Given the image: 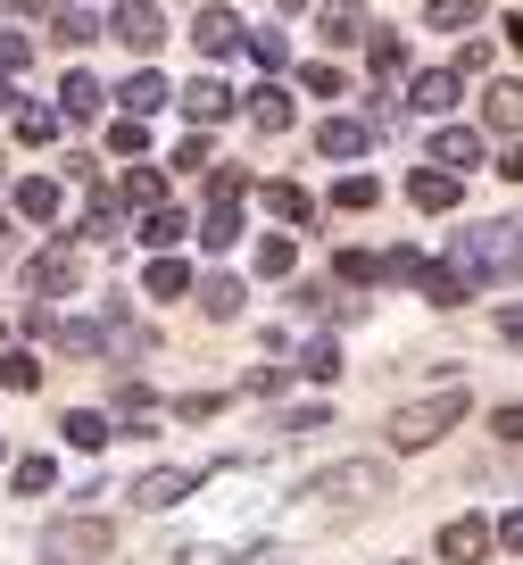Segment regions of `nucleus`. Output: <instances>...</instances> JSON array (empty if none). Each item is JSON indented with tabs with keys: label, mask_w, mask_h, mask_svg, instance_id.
Instances as JSON below:
<instances>
[{
	"label": "nucleus",
	"mask_w": 523,
	"mask_h": 565,
	"mask_svg": "<svg viewBox=\"0 0 523 565\" xmlns=\"http://www.w3.org/2000/svg\"><path fill=\"white\" fill-rule=\"evenodd\" d=\"M416 291H424L433 308H457V300H473V282L457 275V266H416Z\"/></svg>",
	"instance_id": "4be33fe9"
},
{
	"label": "nucleus",
	"mask_w": 523,
	"mask_h": 565,
	"mask_svg": "<svg viewBox=\"0 0 523 565\" xmlns=\"http://www.w3.org/2000/svg\"><path fill=\"white\" fill-rule=\"evenodd\" d=\"M291 300L308 308V317H324V324H349V317H357V300H341V282H299Z\"/></svg>",
	"instance_id": "412c9836"
},
{
	"label": "nucleus",
	"mask_w": 523,
	"mask_h": 565,
	"mask_svg": "<svg viewBox=\"0 0 523 565\" xmlns=\"http://www.w3.org/2000/svg\"><path fill=\"white\" fill-rule=\"evenodd\" d=\"M216 407H225L216 391H192V399H174V416H183V424H200V416H216Z\"/></svg>",
	"instance_id": "8fccbe9b"
},
{
	"label": "nucleus",
	"mask_w": 523,
	"mask_h": 565,
	"mask_svg": "<svg viewBox=\"0 0 523 565\" xmlns=\"http://www.w3.org/2000/svg\"><path fill=\"white\" fill-rule=\"evenodd\" d=\"M374 266H383V275H399V282H416V266H424V258H416V249H383Z\"/></svg>",
	"instance_id": "3c124183"
},
{
	"label": "nucleus",
	"mask_w": 523,
	"mask_h": 565,
	"mask_svg": "<svg viewBox=\"0 0 523 565\" xmlns=\"http://www.w3.org/2000/svg\"><path fill=\"white\" fill-rule=\"evenodd\" d=\"M266 209H275V216H282V225H299V233H308V216H316V200H308V192H299V183H266Z\"/></svg>",
	"instance_id": "72a5a7b5"
},
{
	"label": "nucleus",
	"mask_w": 523,
	"mask_h": 565,
	"mask_svg": "<svg viewBox=\"0 0 523 565\" xmlns=\"http://www.w3.org/2000/svg\"><path fill=\"white\" fill-rule=\"evenodd\" d=\"M242 51H249V58H258V67H282V58H291V42H282V34H275V25H258V34H249V42H242Z\"/></svg>",
	"instance_id": "49530a36"
},
{
	"label": "nucleus",
	"mask_w": 523,
	"mask_h": 565,
	"mask_svg": "<svg viewBox=\"0 0 523 565\" xmlns=\"http://www.w3.org/2000/svg\"><path fill=\"white\" fill-rule=\"evenodd\" d=\"M125 233H141V242H150L158 258H174V249H183V233H192V216H183V209L167 200V209H150L141 225H125Z\"/></svg>",
	"instance_id": "2eb2a0df"
},
{
	"label": "nucleus",
	"mask_w": 523,
	"mask_h": 565,
	"mask_svg": "<svg viewBox=\"0 0 523 565\" xmlns=\"http://www.w3.org/2000/svg\"><path fill=\"white\" fill-rule=\"evenodd\" d=\"M433 34H473V25H482V0H433Z\"/></svg>",
	"instance_id": "2f4dec72"
},
{
	"label": "nucleus",
	"mask_w": 523,
	"mask_h": 565,
	"mask_svg": "<svg viewBox=\"0 0 523 565\" xmlns=\"http://www.w3.org/2000/svg\"><path fill=\"white\" fill-rule=\"evenodd\" d=\"M108 548H117V524L108 515H58L51 532H42V565H100Z\"/></svg>",
	"instance_id": "f03ea898"
},
{
	"label": "nucleus",
	"mask_w": 523,
	"mask_h": 565,
	"mask_svg": "<svg viewBox=\"0 0 523 565\" xmlns=\"http://www.w3.org/2000/svg\"><path fill=\"white\" fill-rule=\"evenodd\" d=\"M0 108H9V75H0Z\"/></svg>",
	"instance_id": "864d4df0"
},
{
	"label": "nucleus",
	"mask_w": 523,
	"mask_h": 565,
	"mask_svg": "<svg viewBox=\"0 0 523 565\" xmlns=\"http://www.w3.org/2000/svg\"><path fill=\"white\" fill-rule=\"evenodd\" d=\"M515 117H523V100H515V84H506V75H499V84L482 92V125H490V134H499V141H515Z\"/></svg>",
	"instance_id": "a878e982"
},
{
	"label": "nucleus",
	"mask_w": 523,
	"mask_h": 565,
	"mask_svg": "<svg viewBox=\"0 0 523 565\" xmlns=\"http://www.w3.org/2000/svg\"><path fill=\"white\" fill-rule=\"evenodd\" d=\"M407 108H424V117H449V108H457V67H424L416 84H407Z\"/></svg>",
	"instance_id": "a211bd4d"
},
{
	"label": "nucleus",
	"mask_w": 523,
	"mask_h": 565,
	"mask_svg": "<svg viewBox=\"0 0 523 565\" xmlns=\"http://www.w3.org/2000/svg\"><path fill=\"white\" fill-rule=\"evenodd\" d=\"M383 491H391V466H374V458H349V466L316 475V499H332V508H357V499H383Z\"/></svg>",
	"instance_id": "39448f33"
},
{
	"label": "nucleus",
	"mask_w": 523,
	"mask_h": 565,
	"mask_svg": "<svg viewBox=\"0 0 523 565\" xmlns=\"http://www.w3.org/2000/svg\"><path fill=\"white\" fill-rule=\"evenodd\" d=\"M34 383H42V358H34V350L0 358V391H34Z\"/></svg>",
	"instance_id": "a19ab883"
},
{
	"label": "nucleus",
	"mask_w": 523,
	"mask_h": 565,
	"mask_svg": "<svg viewBox=\"0 0 523 565\" xmlns=\"http://www.w3.org/2000/svg\"><path fill=\"white\" fill-rule=\"evenodd\" d=\"M117 233H125L117 192H92V209H84V225H75V242H117Z\"/></svg>",
	"instance_id": "393cba45"
},
{
	"label": "nucleus",
	"mask_w": 523,
	"mask_h": 565,
	"mask_svg": "<svg viewBox=\"0 0 523 565\" xmlns=\"http://www.w3.org/2000/svg\"><path fill=\"white\" fill-rule=\"evenodd\" d=\"M141 291H150L158 308H167V300H183V291H192V266H183V258H150V275H141Z\"/></svg>",
	"instance_id": "bb28decb"
},
{
	"label": "nucleus",
	"mask_w": 523,
	"mask_h": 565,
	"mask_svg": "<svg viewBox=\"0 0 523 565\" xmlns=\"http://www.w3.org/2000/svg\"><path fill=\"white\" fill-rule=\"evenodd\" d=\"M25 291H34L42 308L67 300V291H84V242H75V233H51V242L25 258Z\"/></svg>",
	"instance_id": "7ed1b4c3"
},
{
	"label": "nucleus",
	"mask_w": 523,
	"mask_h": 565,
	"mask_svg": "<svg viewBox=\"0 0 523 565\" xmlns=\"http://www.w3.org/2000/svg\"><path fill=\"white\" fill-rule=\"evenodd\" d=\"M366 141H374V117H324L316 125V150H324V159H366Z\"/></svg>",
	"instance_id": "ddd939ff"
},
{
	"label": "nucleus",
	"mask_w": 523,
	"mask_h": 565,
	"mask_svg": "<svg viewBox=\"0 0 523 565\" xmlns=\"http://www.w3.org/2000/svg\"><path fill=\"white\" fill-rule=\"evenodd\" d=\"M174 167H183V175H209V167H216V141L209 134H183V141H174Z\"/></svg>",
	"instance_id": "ea45409f"
},
{
	"label": "nucleus",
	"mask_w": 523,
	"mask_h": 565,
	"mask_svg": "<svg viewBox=\"0 0 523 565\" xmlns=\"http://www.w3.org/2000/svg\"><path fill=\"white\" fill-rule=\"evenodd\" d=\"M117 209H134V216L167 209V175H158V167H134V175H125V192H117Z\"/></svg>",
	"instance_id": "b1692460"
},
{
	"label": "nucleus",
	"mask_w": 523,
	"mask_h": 565,
	"mask_svg": "<svg viewBox=\"0 0 523 565\" xmlns=\"http://www.w3.org/2000/svg\"><path fill=\"white\" fill-rule=\"evenodd\" d=\"M192 42H200V58H233V51L249 42V25L233 18V9H200V18H192Z\"/></svg>",
	"instance_id": "9d476101"
},
{
	"label": "nucleus",
	"mask_w": 523,
	"mask_h": 565,
	"mask_svg": "<svg viewBox=\"0 0 523 565\" xmlns=\"http://www.w3.org/2000/svg\"><path fill=\"white\" fill-rule=\"evenodd\" d=\"M209 200H249V175L242 167H209Z\"/></svg>",
	"instance_id": "09e8293b"
},
{
	"label": "nucleus",
	"mask_w": 523,
	"mask_h": 565,
	"mask_svg": "<svg viewBox=\"0 0 523 565\" xmlns=\"http://www.w3.org/2000/svg\"><path fill=\"white\" fill-rule=\"evenodd\" d=\"M0 466H9V449H0Z\"/></svg>",
	"instance_id": "5fc2aeb1"
},
{
	"label": "nucleus",
	"mask_w": 523,
	"mask_h": 565,
	"mask_svg": "<svg viewBox=\"0 0 523 565\" xmlns=\"http://www.w3.org/2000/svg\"><path fill=\"white\" fill-rule=\"evenodd\" d=\"M108 34H117L125 51H141V58H150L158 42H167V9H158V0H117V18H108Z\"/></svg>",
	"instance_id": "423d86ee"
},
{
	"label": "nucleus",
	"mask_w": 523,
	"mask_h": 565,
	"mask_svg": "<svg viewBox=\"0 0 523 565\" xmlns=\"http://www.w3.org/2000/svg\"><path fill=\"white\" fill-rule=\"evenodd\" d=\"M249 266H258V275H291V266H299V242H291V233H266V242L258 249H249Z\"/></svg>",
	"instance_id": "7c9ffc66"
},
{
	"label": "nucleus",
	"mask_w": 523,
	"mask_h": 565,
	"mask_svg": "<svg viewBox=\"0 0 523 565\" xmlns=\"http://www.w3.org/2000/svg\"><path fill=\"white\" fill-rule=\"evenodd\" d=\"M34 67V34H18V25H0V75Z\"/></svg>",
	"instance_id": "c03bdc74"
},
{
	"label": "nucleus",
	"mask_w": 523,
	"mask_h": 565,
	"mask_svg": "<svg viewBox=\"0 0 523 565\" xmlns=\"http://www.w3.org/2000/svg\"><path fill=\"white\" fill-rule=\"evenodd\" d=\"M407 200H416L424 216H449L457 200H466V183H457V175H440V167H416V175H407Z\"/></svg>",
	"instance_id": "4468645a"
},
{
	"label": "nucleus",
	"mask_w": 523,
	"mask_h": 565,
	"mask_svg": "<svg viewBox=\"0 0 523 565\" xmlns=\"http://www.w3.org/2000/svg\"><path fill=\"white\" fill-rule=\"evenodd\" d=\"M366 58H374L383 75H399V67H407V42L391 34V25H366Z\"/></svg>",
	"instance_id": "e433bc0d"
},
{
	"label": "nucleus",
	"mask_w": 523,
	"mask_h": 565,
	"mask_svg": "<svg viewBox=\"0 0 523 565\" xmlns=\"http://www.w3.org/2000/svg\"><path fill=\"white\" fill-rule=\"evenodd\" d=\"M366 0H324V9H316V34H324V51H357V42H366Z\"/></svg>",
	"instance_id": "1a4fd4ad"
},
{
	"label": "nucleus",
	"mask_w": 523,
	"mask_h": 565,
	"mask_svg": "<svg viewBox=\"0 0 523 565\" xmlns=\"http://www.w3.org/2000/svg\"><path fill=\"white\" fill-rule=\"evenodd\" d=\"M192 291H200V308H209L216 324H233V317H242V300H249L242 275H209V282H192Z\"/></svg>",
	"instance_id": "5701e85b"
},
{
	"label": "nucleus",
	"mask_w": 523,
	"mask_h": 565,
	"mask_svg": "<svg viewBox=\"0 0 523 565\" xmlns=\"http://www.w3.org/2000/svg\"><path fill=\"white\" fill-rule=\"evenodd\" d=\"M134 499L141 508H174V499H192V475H183V466H150V475L134 482Z\"/></svg>",
	"instance_id": "6ab92c4d"
},
{
	"label": "nucleus",
	"mask_w": 523,
	"mask_h": 565,
	"mask_svg": "<svg viewBox=\"0 0 523 565\" xmlns=\"http://www.w3.org/2000/svg\"><path fill=\"white\" fill-rule=\"evenodd\" d=\"M51 482H58V466L42 458V449H34V458H18V466H9V491H25V499H34V491H51Z\"/></svg>",
	"instance_id": "c9c22d12"
},
{
	"label": "nucleus",
	"mask_w": 523,
	"mask_h": 565,
	"mask_svg": "<svg viewBox=\"0 0 523 565\" xmlns=\"http://www.w3.org/2000/svg\"><path fill=\"white\" fill-rule=\"evenodd\" d=\"M51 34H58V42H67V51H84V42H92V34H100V18H92L84 0H75V9H58V18H51Z\"/></svg>",
	"instance_id": "f704fd0d"
},
{
	"label": "nucleus",
	"mask_w": 523,
	"mask_h": 565,
	"mask_svg": "<svg viewBox=\"0 0 523 565\" xmlns=\"http://www.w3.org/2000/svg\"><path fill=\"white\" fill-rule=\"evenodd\" d=\"M299 374H308V383H341V341L316 333L308 350H299Z\"/></svg>",
	"instance_id": "c85d7f7f"
},
{
	"label": "nucleus",
	"mask_w": 523,
	"mask_h": 565,
	"mask_svg": "<svg viewBox=\"0 0 523 565\" xmlns=\"http://www.w3.org/2000/svg\"><path fill=\"white\" fill-rule=\"evenodd\" d=\"M51 333H58V350H67V358H92V350H100V324H84V317L51 324Z\"/></svg>",
	"instance_id": "37998d69"
},
{
	"label": "nucleus",
	"mask_w": 523,
	"mask_h": 565,
	"mask_svg": "<svg viewBox=\"0 0 523 565\" xmlns=\"http://www.w3.org/2000/svg\"><path fill=\"white\" fill-rule=\"evenodd\" d=\"M9 209H18L25 225H51V216H58V183L51 175H18V183H9Z\"/></svg>",
	"instance_id": "f3484780"
},
{
	"label": "nucleus",
	"mask_w": 523,
	"mask_h": 565,
	"mask_svg": "<svg viewBox=\"0 0 523 565\" xmlns=\"http://www.w3.org/2000/svg\"><path fill=\"white\" fill-rule=\"evenodd\" d=\"M18 141H25V150L58 141V108H34V100H25V108H18Z\"/></svg>",
	"instance_id": "4c0bfd02"
},
{
	"label": "nucleus",
	"mask_w": 523,
	"mask_h": 565,
	"mask_svg": "<svg viewBox=\"0 0 523 565\" xmlns=\"http://www.w3.org/2000/svg\"><path fill=\"white\" fill-rule=\"evenodd\" d=\"M457 416H466V391H440V399L399 407V416H391V449H424V441H440Z\"/></svg>",
	"instance_id": "20e7f679"
},
{
	"label": "nucleus",
	"mask_w": 523,
	"mask_h": 565,
	"mask_svg": "<svg viewBox=\"0 0 523 565\" xmlns=\"http://www.w3.org/2000/svg\"><path fill=\"white\" fill-rule=\"evenodd\" d=\"M200 249H233L242 242V200H209V216H200Z\"/></svg>",
	"instance_id": "aec40b11"
},
{
	"label": "nucleus",
	"mask_w": 523,
	"mask_h": 565,
	"mask_svg": "<svg viewBox=\"0 0 523 565\" xmlns=\"http://www.w3.org/2000/svg\"><path fill=\"white\" fill-rule=\"evenodd\" d=\"M374 200H383V183H374V175H357V167H349V175L332 183V209H349V216H366Z\"/></svg>",
	"instance_id": "473e14b6"
},
{
	"label": "nucleus",
	"mask_w": 523,
	"mask_h": 565,
	"mask_svg": "<svg viewBox=\"0 0 523 565\" xmlns=\"http://www.w3.org/2000/svg\"><path fill=\"white\" fill-rule=\"evenodd\" d=\"M433 167L466 183L473 167H490V141H482V134H466V125H440V134H433Z\"/></svg>",
	"instance_id": "0eeeda50"
},
{
	"label": "nucleus",
	"mask_w": 523,
	"mask_h": 565,
	"mask_svg": "<svg viewBox=\"0 0 523 565\" xmlns=\"http://www.w3.org/2000/svg\"><path fill=\"white\" fill-rule=\"evenodd\" d=\"M332 282H383V266H374V249H341V258H332Z\"/></svg>",
	"instance_id": "58836bf2"
},
{
	"label": "nucleus",
	"mask_w": 523,
	"mask_h": 565,
	"mask_svg": "<svg viewBox=\"0 0 523 565\" xmlns=\"http://www.w3.org/2000/svg\"><path fill=\"white\" fill-rule=\"evenodd\" d=\"M92 108H100V75L75 67L67 84H58V125H67V117H92Z\"/></svg>",
	"instance_id": "cd10ccee"
},
{
	"label": "nucleus",
	"mask_w": 523,
	"mask_h": 565,
	"mask_svg": "<svg viewBox=\"0 0 523 565\" xmlns=\"http://www.w3.org/2000/svg\"><path fill=\"white\" fill-rule=\"evenodd\" d=\"M440 557L449 565H482L490 557V524L482 515H449V524H440Z\"/></svg>",
	"instance_id": "9b49d317"
},
{
	"label": "nucleus",
	"mask_w": 523,
	"mask_h": 565,
	"mask_svg": "<svg viewBox=\"0 0 523 565\" xmlns=\"http://www.w3.org/2000/svg\"><path fill=\"white\" fill-rule=\"evenodd\" d=\"M108 150H117V159H141V150H150V125L117 117V125H108Z\"/></svg>",
	"instance_id": "a18cd8bd"
},
{
	"label": "nucleus",
	"mask_w": 523,
	"mask_h": 565,
	"mask_svg": "<svg viewBox=\"0 0 523 565\" xmlns=\"http://www.w3.org/2000/svg\"><path fill=\"white\" fill-rule=\"evenodd\" d=\"M108 433H117V416H108V407H75V416H67V441H75V449H108Z\"/></svg>",
	"instance_id": "c756f323"
},
{
	"label": "nucleus",
	"mask_w": 523,
	"mask_h": 565,
	"mask_svg": "<svg viewBox=\"0 0 523 565\" xmlns=\"http://www.w3.org/2000/svg\"><path fill=\"white\" fill-rule=\"evenodd\" d=\"M282 424H291V433H324L332 407H324V399H299V407H282Z\"/></svg>",
	"instance_id": "de8ad7c7"
},
{
	"label": "nucleus",
	"mask_w": 523,
	"mask_h": 565,
	"mask_svg": "<svg viewBox=\"0 0 523 565\" xmlns=\"http://www.w3.org/2000/svg\"><path fill=\"white\" fill-rule=\"evenodd\" d=\"M242 108H249V125H258V134H291V117H299V100H291L282 84H258Z\"/></svg>",
	"instance_id": "dca6fc26"
},
{
	"label": "nucleus",
	"mask_w": 523,
	"mask_h": 565,
	"mask_svg": "<svg viewBox=\"0 0 523 565\" xmlns=\"http://www.w3.org/2000/svg\"><path fill=\"white\" fill-rule=\"evenodd\" d=\"M299 84H308L316 100H341V92H349V84H341V67H332V58H308V67H299Z\"/></svg>",
	"instance_id": "79ce46f5"
},
{
	"label": "nucleus",
	"mask_w": 523,
	"mask_h": 565,
	"mask_svg": "<svg viewBox=\"0 0 523 565\" xmlns=\"http://www.w3.org/2000/svg\"><path fill=\"white\" fill-rule=\"evenodd\" d=\"M490 433H499V441H506V449H515V441H523V407H515V399H506V407H499V424H490Z\"/></svg>",
	"instance_id": "603ef678"
},
{
	"label": "nucleus",
	"mask_w": 523,
	"mask_h": 565,
	"mask_svg": "<svg viewBox=\"0 0 523 565\" xmlns=\"http://www.w3.org/2000/svg\"><path fill=\"white\" fill-rule=\"evenodd\" d=\"M174 108H183V117H192L200 134H209V125H225L233 108H242V92H225L216 75H200V84H183V92H174Z\"/></svg>",
	"instance_id": "6e6552de"
},
{
	"label": "nucleus",
	"mask_w": 523,
	"mask_h": 565,
	"mask_svg": "<svg viewBox=\"0 0 523 565\" xmlns=\"http://www.w3.org/2000/svg\"><path fill=\"white\" fill-rule=\"evenodd\" d=\"M515 242H523L515 216H499V225H466V233H457V275H466L473 291H482L490 275L515 282Z\"/></svg>",
	"instance_id": "f257e3e1"
},
{
	"label": "nucleus",
	"mask_w": 523,
	"mask_h": 565,
	"mask_svg": "<svg viewBox=\"0 0 523 565\" xmlns=\"http://www.w3.org/2000/svg\"><path fill=\"white\" fill-rule=\"evenodd\" d=\"M174 100V84H167V75H158V67H141V75H125V84H117V108H125V117H158V108H167Z\"/></svg>",
	"instance_id": "f8f14e48"
},
{
	"label": "nucleus",
	"mask_w": 523,
	"mask_h": 565,
	"mask_svg": "<svg viewBox=\"0 0 523 565\" xmlns=\"http://www.w3.org/2000/svg\"><path fill=\"white\" fill-rule=\"evenodd\" d=\"M291 9H308V0H291Z\"/></svg>",
	"instance_id": "6e6d98bb"
}]
</instances>
